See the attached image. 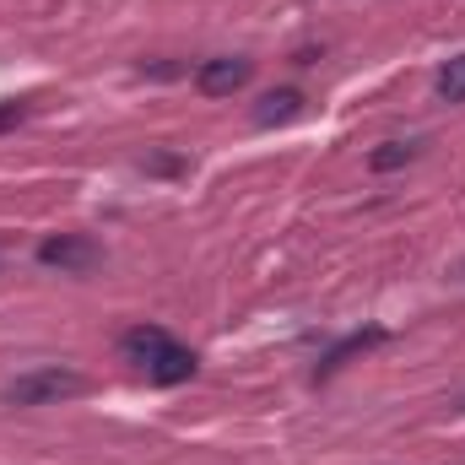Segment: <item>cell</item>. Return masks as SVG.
Instances as JSON below:
<instances>
[{"instance_id":"1","label":"cell","mask_w":465,"mask_h":465,"mask_svg":"<svg viewBox=\"0 0 465 465\" xmlns=\"http://www.w3.org/2000/svg\"><path fill=\"white\" fill-rule=\"evenodd\" d=\"M119 357H124L135 373H146V384H163V390L195 379V368H201V357L184 347V341H173L163 325H130V331L119 336Z\"/></svg>"},{"instance_id":"2","label":"cell","mask_w":465,"mask_h":465,"mask_svg":"<svg viewBox=\"0 0 465 465\" xmlns=\"http://www.w3.org/2000/svg\"><path fill=\"white\" fill-rule=\"evenodd\" d=\"M76 395H87V379L76 368H65V362L27 368V373L5 379V390H0L5 406H60V401H76Z\"/></svg>"},{"instance_id":"3","label":"cell","mask_w":465,"mask_h":465,"mask_svg":"<svg viewBox=\"0 0 465 465\" xmlns=\"http://www.w3.org/2000/svg\"><path fill=\"white\" fill-rule=\"evenodd\" d=\"M104 243L98 238H87V232H49V238H38V265H49V271H60V276H93V271H104Z\"/></svg>"},{"instance_id":"4","label":"cell","mask_w":465,"mask_h":465,"mask_svg":"<svg viewBox=\"0 0 465 465\" xmlns=\"http://www.w3.org/2000/svg\"><path fill=\"white\" fill-rule=\"evenodd\" d=\"M254 76V60L249 54H217V60H201L195 65V93L201 98H232L243 93Z\"/></svg>"},{"instance_id":"5","label":"cell","mask_w":465,"mask_h":465,"mask_svg":"<svg viewBox=\"0 0 465 465\" xmlns=\"http://www.w3.org/2000/svg\"><path fill=\"white\" fill-rule=\"evenodd\" d=\"M303 104H309V98H303V93H298V87H276V93H265V98H260V104H254V124H260V130H271V124H292V119L303 114Z\"/></svg>"},{"instance_id":"6","label":"cell","mask_w":465,"mask_h":465,"mask_svg":"<svg viewBox=\"0 0 465 465\" xmlns=\"http://www.w3.org/2000/svg\"><path fill=\"white\" fill-rule=\"evenodd\" d=\"M422 146H428V141H384V146H373V152H368V173H395V168H411V163L422 157Z\"/></svg>"},{"instance_id":"7","label":"cell","mask_w":465,"mask_h":465,"mask_svg":"<svg viewBox=\"0 0 465 465\" xmlns=\"http://www.w3.org/2000/svg\"><path fill=\"white\" fill-rule=\"evenodd\" d=\"M379 341H384V325H368V331H351V336H341L336 347L325 351V362H320V379H325V373H336V368H341L347 357H357V351L379 347Z\"/></svg>"},{"instance_id":"8","label":"cell","mask_w":465,"mask_h":465,"mask_svg":"<svg viewBox=\"0 0 465 465\" xmlns=\"http://www.w3.org/2000/svg\"><path fill=\"white\" fill-rule=\"evenodd\" d=\"M433 93H439V104H465V54L444 60V71L433 76Z\"/></svg>"},{"instance_id":"9","label":"cell","mask_w":465,"mask_h":465,"mask_svg":"<svg viewBox=\"0 0 465 465\" xmlns=\"http://www.w3.org/2000/svg\"><path fill=\"white\" fill-rule=\"evenodd\" d=\"M22 119H27V104H0V135H5V130H16Z\"/></svg>"},{"instance_id":"10","label":"cell","mask_w":465,"mask_h":465,"mask_svg":"<svg viewBox=\"0 0 465 465\" xmlns=\"http://www.w3.org/2000/svg\"><path fill=\"white\" fill-rule=\"evenodd\" d=\"M460 276H465V265H460Z\"/></svg>"}]
</instances>
